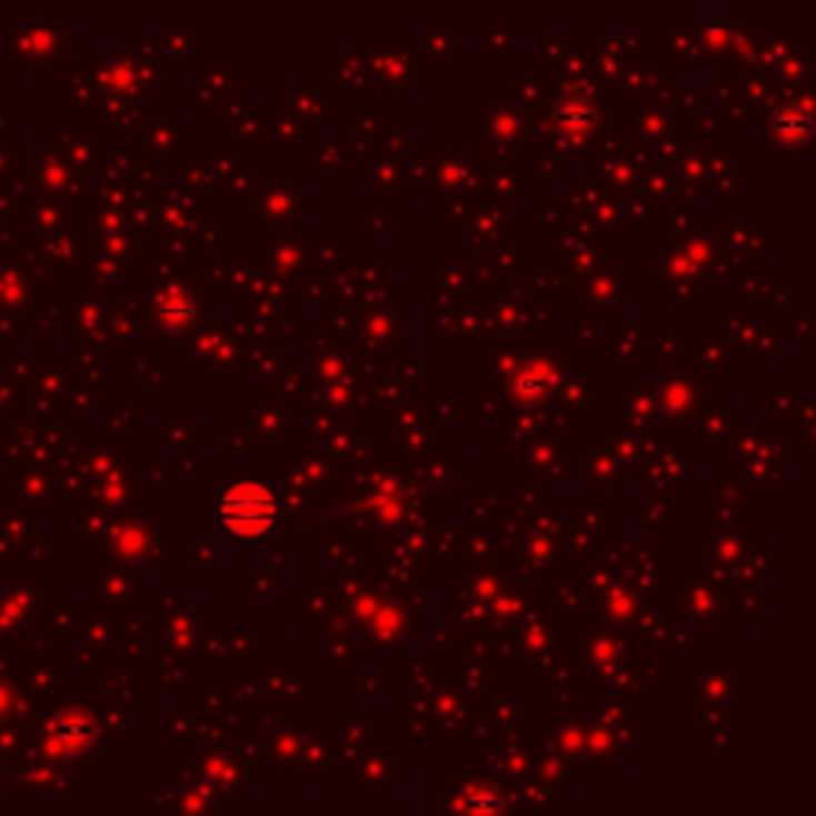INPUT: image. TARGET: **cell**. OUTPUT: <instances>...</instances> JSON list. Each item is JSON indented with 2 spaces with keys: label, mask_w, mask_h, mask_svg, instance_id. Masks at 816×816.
<instances>
[{
  "label": "cell",
  "mask_w": 816,
  "mask_h": 816,
  "mask_svg": "<svg viewBox=\"0 0 816 816\" xmlns=\"http://www.w3.org/2000/svg\"><path fill=\"white\" fill-rule=\"evenodd\" d=\"M220 527L237 543H259L278 520V501L262 481H233L217 507Z\"/></svg>",
  "instance_id": "6da1fadb"
},
{
  "label": "cell",
  "mask_w": 816,
  "mask_h": 816,
  "mask_svg": "<svg viewBox=\"0 0 816 816\" xmlns=\"http://www.w3.org/2000/svg\"><path fill=\"white\" fill-rule=\"evenodd\" d=\"M775 138L788 147L807 145V138H810V116H807V109H800V112H782L775 119Z\"/></svg>",
  "instance_id": "7a4b0ae2"
}]
</instances>
